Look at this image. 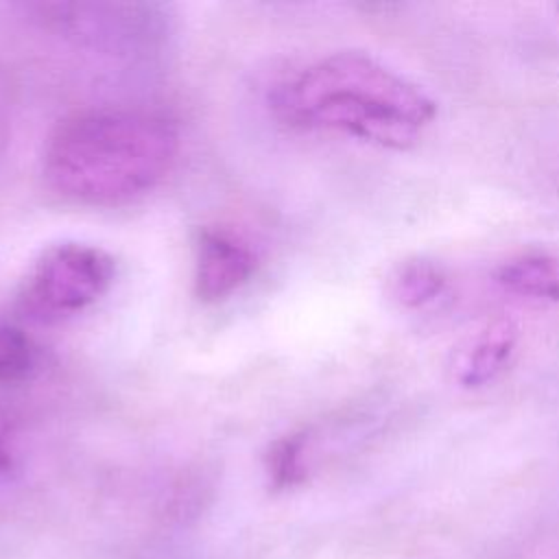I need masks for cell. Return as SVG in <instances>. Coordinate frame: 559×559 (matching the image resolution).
<instances>
[{"instance_id":"obj_1","label":"cell","mask_w":559,"mask_h":559,"mask_svg":"<svg viewBox=\"0 0 559 559\" xmlns=\"http://www.w3.org/2000/svg\"><path fill=\"white\" fill-rule=\"evenodd\" d=\"M179 131L170 118L138 107L68 116L50 133L41 173L59 197L96 207L148 194L173 168Z\"/></svg>"},{"instance_id":"obj_2","label":"cell","mask_w":559,"mask_h":559,"mask_svg":"<svg viewBox=\"0 0 559 559\" xmlns=\"http://www.w3.org/2000/svg\"><path fill=\"white\" fill-rule=\"evenodd\" d=\"M277 114L304 129L338 131L386 148H408L435 120V100L358 50L328 55L277 87Z\"/></svg>"},{"instance_id":"obj_3","label":"cell","mask_w":559,"mask_h":559,"mask_svg":"<svg viewBox=\"0 0 559 559\" xmlns=\"http://www.w3.org/2000/svg\"><path fill=\"white\" fill-rule=\"evenodd\" d=\"M24 11L61 39L116 59H155L175 37V13L164 2H31Z\"/></svg>"},{"instance_id":"obj_4","label":"cell","mask_w":559,"mask_h":559,"mask_svg":"<svg viewBox=\"0 0 559 559\" xmlns=\"http://www.w3.org/2000/svg\"><path fill=\"white\" fill-rule=\"evenodd\" d=\"M114 258L90 242L61 240L39 251L26 269L17 312L33 323H59L94 306L111 286Z\"/></svg>"},{"instance_id":"obj_5","label":"cell","mask_w":559,"mask_h":559,"mask_svg":"<svg viewBox=\"0 0 559 559\" xmlns=\"http://www.w3.org/2000/svg\"><path fill=\"white\" fill-rule=\"evenodd\" d=\"M258 258L245 238L225 227H205L197 238L194 290L203 301H223L245 286Z\"/></svg>"},{"instance_id":"obj_6","label":"cell","mask_w":559,"mask_h":559,"mask_svg":"<svg viewBox=\"0 0 559 559\" xmlns=\"http://www.w3.org/2000/svg\"><path fill=\"white\" fill-rule=\"evenodd\" d=\"M520 330L509 319H496L472 334L452 356V378L465 389L493 382L511 362Z\"/></svg>"},{"instance_id":"obj_7","label":"cell","mask_w":559,"mask_h":559,"mask_svg":"<svg viewBox=\"0 0 559 559\" xmlns=\"http://www.w3.org/2000/svg\"><path fill=\"white\" fill-rule=\"evenodd\" d=\"M496 282L513 295L559 304V253H520L500 264Z\"/></svg>"},{"instance_id":"obj_8","label":"cell","mask_w":559,"mask_h":559,"mask_svg":"<svg viewBox=\"0 0 559 559\" xmlns=\"http://www.w3.org/2000/svg\"><path fill=\"white\" fill-rule=\"evenodd\" d=\"M448 284V275L435 260L411 258L395 266L389 280L391 297L404 308H421L435 301Z\"/></svg>"},{"instance_id":"obj_9","label":"cell","mask_w":559,"mask_h":559,"mask_svg":"<svg viewBox=\"0 0 559 559\" xmlns=\"http://www.w3.org/2000/svg\"><path fill=\"white\" fill-rule=\"evenodd\" d=\"M39 369L35 341L15 323L0 317V386L28 382Z\"/></svg>"},{"instance_id":"obj_10","label":"cell","mask_w":559,"mask_h":559,"mask_svg":"<svg viewBox=\"0 0 559 559\" xmlns=\"http://www.w3.org/2000/svg\"><path fill=\"white\" fill-rule=\"evenodd\" d=\"M306 441H308L306 435L297 432V435H286L271 445L266 465H269V476L275 487H290L304 478Z\"/></svg>"},{"instance_id":"obj_11","label":"cell","mask_w":559,"mask_h":559,"mask_svg":"<svg viewBox=\"0 0 559 559\" xmlns=\"http://www.w3.org/2000/svg\"><path fill=\"white\" fill-rule=\"evenodd\" d=\"M17 456V417L0 408V476L15 467Z\"/></svg>"}]
</instances>
